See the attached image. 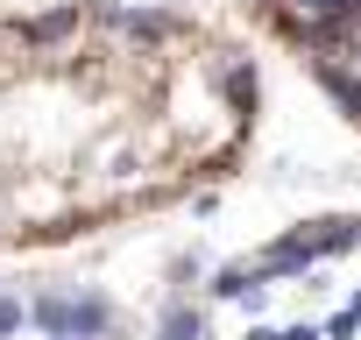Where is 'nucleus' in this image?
Masks as SVG:
<instances>
[{
	"label": "nucleus",
	"instance_id": "f257e3e1",
	"mask_svg": "<svg viewBox=\"0 0 361 340\" xmlns=\"http://www.w3.org/2000/svg\"><path fill=\"white\" fill-rule=\"evenodd\" d=\"M50 340H92V333H106L114 326V312H106V298H36V312H29Z\"/></svg>",
	"mask_w": 361,
	"mask_h": 340
},
{
	"label": "nucleus",
	"instance_id": "f03ea898",
	"mask_svg": "<svg viewBox=\"0 0 361 340\" xmlns=\"http://www.w3.org/2000/svg\"><path fill=\"white\" fill-rule=\"evenodd\" d=\"M319 85H326V92H333V99H340V107L361 121V78H354V71H340L333 57H319Z\"/></svg>",
	"mask_w": 361,
	"mask_h": 340
},
{
	"label": "nucleus",
	"instance_id": "7ed1b4c3",
	"mask_svg": "<svg viewBox=\"0 0 361 340\" xmlns=\"http://www.w3.org/2000/svg\"><path fill=\"white\" fill-rule=\"evenodd\" d=\"M71 29H78V8H50V15L22 22V36H29V43H64Z\"/></svg>",
	"mask_w": 361,
	"mask_h": 340
},
{
	"label": "nucleus",
	"instance_id": "20e7f679",
	"mask_svg": "<svg viewBox=\"0 0 361 340\" xmlns=\"http://www.w3.org/2000/svg\"><path fill=\"white\" fill-rule=\"evenodd\" d=\"M227 99H234V107L255 99V71H248V64H227Z\"/></svg>",
	"mask_w": 361,
	"mask_h": 340
},
{
	"label": "nucleus",
	"instance_id": "39448f33",
	"mask_svg": "<svg viewBox=\"0 0 361 340\" xmlns=\"http://www.w3.org/2000/svg\"><path fill=\"white\" fill-rule=\"evenodd\" d=\"M206 326H199V312H170L163 319V340H199Z\"/></svg>",
	"mask_w": 361,
	"mask_h": 340
},
{
	"label": "nucleus",
	"instance_id": "423d86ee",
	"mask_svg": "<svg viewBox=\"0 0 361 340\" xmlns=\"http://www.w3.org/2000/svg\"><path fill=\"white\" fill-rule=\"evenodd\" d=\"M22 319H29V312H22V305H15V298H0V333H15V326H22Z\"/></svg>",
	"mask_w": 361,
	"mask_h": 340
},
{
	"label": "nucleus",
	"instance_id": "0eeeda50",
	"mask_svg": "<svg viewBox=\"0 0 361 340\" xmlns=\"http://www.w3.org/2000/svg\"><path fill=\"white\" fill-rule=\"evenodd\" d=\"M276 340H319V333H312V326H290V333H276Z\"/></svg>",
	"mask_w": 361,
	"mask_h": 340
}]
</instances>
